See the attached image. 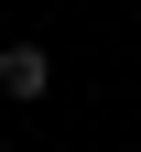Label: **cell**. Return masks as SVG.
Segmentation results:
<instances>
[{
  "mask_svg": "<svg viewBox=\"0 0 141 152\" xmlns=\"http://www.w3.org/2000/svg\"><path fill=\"white\" fill-rule=\"evenodd\" d=\"M0 98H22V109L54 98V54L44 44H0Z\"/></svg>",
  "mask_w": 141,
  "mask_h": 152,
  "instance_id": "obj_1",
  "label": "cell"
}]
</instances>
